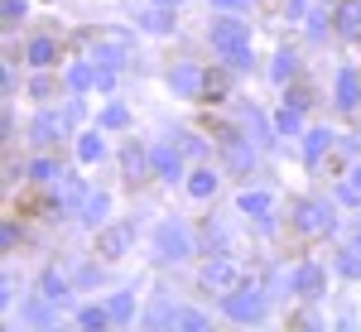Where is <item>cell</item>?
Here are the masks:
<instances>
[{"mask_svg":"<svg viewBox=\"0 0 361 332\" xmlns=\"http://www.w3.org/2000/svg\"><path fill=\"white\" fill-rule=\"evenodd\" d=\"M126 58H130V34L126 29H111V34L97 39V63L102 68H121Z\"/></svg>","mask_w":361,"mask_h":332,"instance_id":"6da1fadb","label":"cell"},{"mask_svg":"<svg viewBox=\"0 0 361 332\" xmlns=\"http://www.w3.org/2000/svg\"><path fill=\"white\" fill-rule=\"evenodd\" d=\"M154 250H159V260H183V255H188V231H183L178 221H164V226L154 231Z\"/></svg>","mask_w":361,"mask_h":332,"instance_id":"7a4b0ae2","label":"cell"},{"mask_svg":"<svg viewBox=\"0 0 361 332\" xmlns=\"http://www.w3.org/2000/svg\"><path fill=\"white\" fill-rule=\"evenodd\" d=\"M250 44V29L241 20H212V49L217 54H231V49H246Z\"/></svg>","mask_w":361,"mask_h":332,"instance_id":"3957f363","label":"cell"},{"mask_svg":"<svg viewBox=\"0 0 361 332\" xmlns=\"http://www.w3.org/2000/svg\"><path fill=\"white\" fill-rule=\"evenodd\" d=\"M226 313H231L236 323H255V318L265 313V299H260L255 289H241V294H231V299H226Z\"/></svg>","mask_w":361,"mask_h":332,"instance_id":"277c9868","label":"cell"},{"mask_svg":"<svg viewBox=\"0 0 361 332\" xmlns=\"http://www.w3.org/2000/svg\"><path fill=\"white\" fill-rule=\"evenodd\" d=\"M299 226H304V231H333V207H323V202H299Z\"/></svg>","mask_w":361,"mask_h":332,"instance_id":"5b68a950","label":"cell"},{"mask_svg":"<svg viewBox=\"0 0 361 332\" xmlns=\"http://www.w3.org/2000/svg\"><path fill=\"white\" fill-rule=\"evenodd\" d=\"M202 284H207V289H236V265H231V260H212V265L202 270Z\"/></svg>","mask_w":361,"mask_h":332,"instance_id":"8992f818","label":"cell"},{"mask_svg":"<svg viewBox=\"0 0 361 332\" xmlns=\"http://www.w3.org/2000/svg\"><path fill=\"white\" fill-rule=\"evenodd\" d=\"M357 102H361V82H357V73H352V68H342V73H337V106L352 111Z\"/></svg>","mask_w":361,"mask_h":332,"instance_id":"52a82bcc","label":"cell"},{"mask_svg":"<svg viewBox=\"0 0 361 332\" xmlns=\"http://www.w3.org/2000/svg\"><path fill=\"white\" fill-rule=\"evenodd\" d=\"M149 168H154L159 178H178V149H173V145H154V154H149Z\"/></svg>","mask_w":361,"mask_h":332,"instance_id":"ba28073f","label":"cell"},{"mask_svg":"<svg viewBox=\"0 0 361 332\" xmlns=\"http://www.w3.org/2000/svg\"><path fill=\"white\" fill-rule=\"evenodd\" d=\"M202 87H207V78H202L197 68H173V92H178V97H197Z\"/></svg>","mask_w":361,"mask_h":332,"instance_id":"9c48e42d","label":"cell"},{"mask_svg":"<svg viewBox=\"0 0 361 332\" xmlns=\"http://www.w3.org/2000/svg\"><path fill=\"white\" fill-rule=\"evenodd\" d=\"M130 241V226H111V231H102V241H97V255H121Z\"/></svg>","mask_w":361,"mask_h":332,"instance_id":"30bf717a","label":"cell"},{"mask_svg":"<svg viewBox=\"0 0 361 332\" xmlns=\"http://www.w3.org/2000/svg\"><path fill=\"white\" fill-rule=\"evenodd\" d=\"M337 29L342 34H361V0H342L337 5Z\"/></svg>","mask_w":361,"mask_h":332,"instance_id":"8fae6325","label":"cell"},{"mask_svg":"<svg viewBox=\"0 0 361 332\" xmlns=\"http://www.w3.org/2000/svg\"><path fill=\"white\" fill-rule=\"evenodd\" d=\"M140 25L149 29V34H169V29H173V15H169V10H164V0H159L154 10H145V15H140Z\"/></svg>","mask_w":361,"mask_h":332,"instance_id":"7c38bea8","label":"cell"},{"mask_svg":"<svg viewBox=\"0 0 361 332\" xmlns=\"http://www.w3.org/2000/svg\"><path fill=\"white\" fill-rule=\"evenodd\" d=\"M294 289L313 299V294L323 289V270H318V265H304V270H294Z\"/></svg>","mask_w":361,"mask_h":332,"instance_id":"4fadbf2b","label":"cell"},{"mask_svg":"<svg viewBox=\"0 0 361 332\" xmlns=\"http://www.w3.org/2000/svg\"><path fill=\"white\" fill-rule=\"evenodd\" d=\"M222 145H226V164L231 168H250V149L236 135H222Z\"/></svg>","mask_w":361,"mask_h":332,"instance_id":"5bb4252c","label":"cell"},{"mask_svg":"<svg viewBox=\"0 0 361 332\" xmlns=\"http://www.w3.org/2000/svg\"><path fill=\"white\" fill-rule=\"evenodd\" d=\"M188 193H193V197H212V193H217V173H212V168H197L193 183H188Z\"/></svg>","mask_w":361,"mask_h":332,"instance_id":"9a60e30c","label":"cell"},{"mask_svg":"<svg viewBox=\"0 0 361 332\" xmlns=\"http://www.w3.org/2000/svg\"><path fill=\"white\" fill-rule=\"evenodd\" d=\"M78 323H82L87 332H102L106 323H111V308H82V313H78Z\"/></svg>","mask_w":361,"mask_h":332,"instance_id":"2e32d148","label":"cell"},{"mask_svg":"<svg viewBox=\"0 0 361 332\" xmlns=\"http://www.w3.org/2000/svg\"><path fill=\"white\" fill-rule=\"evenodd\" d=\"M44 299H49V304H68V284H63V279L54 275V270H49V275H44Z\"/></svg>","mask_w":361,"mask_h":332,"instance_id":"e0dca14e","label":"cell"},{"mask_svg":"<svg viewBox=\"0 0 361 332\" xmlns=\"http://www.w3.org/2000/svg\"><path fill=\"white\" fill-rule=\"evenodd\" d=\"M68 87H78V92H82V87H97V68L73 63V68H68Z\"/></svg>","mask_w":361,"mask_h":332,"instance_id":"ac0fdd59","label":"cell"},{"mask_svg":"<svg viewBox=\"0 0 361 332\" xmlns=\"http://www.w3.org/2000/svg\"><path fill=\"white\" fill-rule=\"evenodd\" d=\"M102 154H106L102 135H82V145H78V159H82V164H92V159H102Z\"/></svg>","mask_w":361,"mask_h":332,"instance_id":"d6986e66","label":"cell"},{"mask_svg":"<svg viewBox=\"0 0 361 332\" xmlns=\"http://www.w3.org/2000/svg\"><path fill=\"white\" fill-rule=\"evenodd\" d=\"M241 212H250V217H265V212H270V193H241Z\"/></svg>","mask_w":361,"mask_h":332,"instance_id":"ffe728a7","label":"cell"},{"mask_svg":"<svg viewBox=\"0 0 361 332\" xmlns=\"http://www.w3.org/2000/svg\"><path fill=\"white\" fill-rule=\"evenodd\" d=\"M29 63L49 68V63H54V39H34V44H29Z\"/></svg>","mask_w":361,"mask_h":332,"instance_id":"44dd1931","label":"cell"},{"mask_svg":"<svg viewBox=\"0 0 361 332\" xmlns=\"http://www.w3.org/2000/svg\"><path fill=\"white\" fill-rule=\"evenodd\" d=\"M58 130H63V125H58L54 116H39V121H34V140H39V145H54Z\"/></svg>","mask_w":361,"mask_h":332,"instance_id":"7402d4cb","label":"cell"},{"mask_svg":"<svg viewBox=\"0 0 361 332\" xmlns=\"http://www.w3.org/2000/svg\"><path fill=\"white\" fill-rule=\"evenodd\" d=\"M328 140H333L328 130H308V140H304V154H308V159H318V154L328 149Z\"/></svg>","mask_w":361,"mask_h":332,"instance_id":"603a6c76","label":"cell"},{"mask_svg":"<svg viewBox=\"0 0 361 332\" xmlns=\"http://www.w3.org/2000/svg\"><path fill=\"white\" fill-rule=\"evenodd\" d=\"M126 121H130V111L121 106V102H116V106H106V111H102V125H106V130H121Z\"/></svg>","mask_w":361,"mask_h":332,"instance_id":"cb8c5ba5","label":"cell"},{"mask_svg":"<svg viewBox=\"0 0 361 332\" xmlns=\"http://www.w3.org/2000/svg\"><path fill=\"white\" fill-rule=\"evenodd\" d=\"M294 68H299V58L289 54V49H284V54H275V82H284V78H294Z\"/></svg>","mask_w":361,"mask_h":332,"instance_id":"d4e9b609","label":"cell"},{"mask_svg":"<svg viewBox=\"0 0 361 332\" xmlns=\"http://www.w3.org/2000/svg\"><path fill=\"white\" fill-rule=\"evenodd\" d=\"M126 173H130V178L145 173V149H140V145H126Z\"/></svg>","mask_w":361,"mask_h":332,"instance_id":"484cf974","label":"cell"},{"mask_svg":"<svg viewBox=\"0 0 361 332\" xmlns=\"http://www.w3.org/2000/svg\"><path fill=\"white\" fill-rule=\"evenodd\" d=\"M275 125H279V130H284V135H294V130L304 125V121H299V106H284V111H279V116H275Z\"/></svg>","mask_w":361,"mask_h":332,"instance_id":"4316f807","label":"cell"},{"mask_svg":"<svg viewBox=\"0 0 361 332\" xmlns=\"http://www.w3.org/2000/svg\"><path fill=\"white\" fill-rule=\"evenodd\" d=\"M173 328H188V332H202L207 323H202V313H188V308H178V323Z\"/></svg>","mask_w":361,"mask_h":332,"instance_id":"83f0119b","label":"cell"},{"mask_svg":"<svg viewBox=\"0 0 361 332\" xmlns=\"http://www.w3.org/2000/svg\"><path fill=\"white\" fill-rule=\"evenodd\" d=\"M246 121H250V130H255V140L265 145V140H270V130H265V116H260L255 106H246Z\"/></svg>","mask_w":361,"mask_h":332,"instance_id":"f1b7e54d","label":"cell"},{"mask_svg":"<svg viewBox=\"0 0 361 332\" xmlns=\"http://www.w3.org/2000/svg\"><path fill=\"white\" fill-rule=\"evenodd\" d=\"M82 212H87V221H102V217H106V197H102V193H97V197H87V207H82Z\"/></svg>","mask_w":361,"mask_h":332,"instance_id":"f546056e","label":"cell"},{"mask_svg":"<svg viewBox=\"0 0 361 332\" xmlns=\"http://www.w3.org/2000/svg\"><path fill=\"white\" fill-rule=\"evenodd\" d=\"M29 173H34L39 183H49V178H58V168L49 164V159H34V164H29Z\"/></svg>","mask_w":361,"mask_h":332,"instance_id":"4dcf8cb0","label":"cell"},{"mask_svg":"<svg viewBox=\"0 0 361 332\" xmlns=\"http://www.w3.org/2000/svg\"><path fill=\"white\" fill-rule=\"evenodd\" d=\"M111 318H116V323L130 318V294H116V299H111Z\"/></svg>","mask_w":361,"mask_h":332,"instance_id":"1f68e13d","label":"cell"},{"mask_svg":"<svg viewBox=\"0 0 361 332\" xmlns=\"http://www.w3.org/2000/svg\"><path fill=\"white\" fill-rule=\"evenodd\" d=\"M337 270H342V275H361V260H357V255H352V250H347V255L337 260Z\"/></svg>","mask_w":361,"mask_h":332,"instance_id":"d6a6232c","label":"cell"},{"mask_svg":"<svg viewBox=\"0 0 361 332\" xmlns=\"http://www.w3.org/2000/svg\"><path fill=\"white\" fill-rule=\"evenodd\" d=\"M5 20H10V25L25 20V0H5Z\"/></svg>","mask_w":361,"mask_h":332,"instance_id":"836d02e7","label":"cell"},{"mask_svg":"<svg viewBox=\"0 0 361 332\" xmlns=\"http://www.w3.org/2000/svg\"><path fill=\"white\" fill-rule=\"evenodd\" d=\"M63 197L78 202V197H82V183H78V178H63Z\"/></svg>","mask_w":361,"mask_h":332,"instance_id":"e575fe53","label":"cell"},{"mask_svg":"<svg viewBox=\"0 0 361 332\" xmlns=\"http://www.w3.org/2000/svg\"><path fill=\"white\" fill-rule=\"evenodd\" d=\"M29 92H34V97H49V92H54V82H49V78H34V87H29Z\"/></svg>","mask_w":361,"mask_h":332,"instance_id":"d590c367","label":"cell"},{"mask_svg":"<svg viewBox=\"0 0 361 332\" xmlns=\"http://www.w3.org/2000/svg\"><path fill=\"white\" fill-rule=\"evenodd\" d=\"M217 10H241V5H250V0H212Z\"/></svg>","mask_w":361,"mask_h":332,"instance_id":"8d00e7d4","label":"cell"},{"mask_svg":"<svg viewBox=\"0 0 361 332\" xmlns=\"http://www.w3.org/2000/svg\"><path fill=\"white\" fill-rule=\"evenodd\" d=\"M352 183H357V188H361V168H357V173H352Z\"/></svg>","mask_w":361,"mask_h":332,"instance_id":"74e56055","label":"cell"},{"mask_svg":"<svg viewBox=\"0 0 361 332\" xmlns=\"http://www.w3.org/2000/svg\"><path fill=\"white\" fill-rule=\"evenodd\" d=\"M164 5H173V0H164Z\"/></svg>","mask_w":361,"mask_h":332,"instance_id":"f35d334b","label":"cell"}]
</instances>
